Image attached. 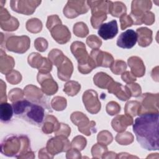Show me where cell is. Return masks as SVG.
Wrapping results in <instances>:
<instances>
[{
  "label": "cell",
  "mask_w": 159,
  "mask_h": 159,
  "mask_svg": "<svg viewBox=\"0 0 159 159\" xmlns=\"http://www.w3.org/2000/svg\"><path fill=\"white\" fill-rule=\"evenodd\" d=\"M133 131L142 148L147 150H158V112L140 115L133 124Z\"/></svg>",
  "instance_id": "obj_1"
},
{
  "label": "cell",
  "mask_w": 159,
  "mask_h": 159,
  "mask_svg": "<svg viewBox=\"0 0 159 159\" xmlns=\"http://www.w3.org/2000/svg\"><path fill=\"white\" fill-rule=\"evenodd\" d=\"M14 114L31 124L40 126L45 119V109L39 103L21 99L13 102Z\"/></svg>",
  "instance_id": "obj_2"
},
{
  "label": "cell",
  "mask_w": 159,
  "mask_h": 159,
  "mask_svg": "<svg viewBox=\"0 0 159 159\" xmlns=\"http://www.w3.org/2000/svg\"><path fill=\"white\" fill-rule=\"evenodd\" d=\"M49 60L58 69V76L62 81L68 80L73 73V67L71 61L58 49H53L48 53Z\"/></svg>",
  "instance_id": "obj_3"
},
{
  "label": "cell",
  "mask_w": 159,
  "mask_h": 159,
  "mask_svg": "<svg viewBox=\"0 0 159 159\" xmlns=\"http://www.w3.org/2000/svg\"><path fill=\"white\" fill-rule=\"evenodd\" d=\"M71 51L78 62V70L83 74L90 73L96 65L88 55L84 44L81 42H74L71 45Z\"/></svg>",
  "instance_id": "obj_4"
},
{
  "label": "cell",
  "mask_w": 159,
  "mask_h": 159,
  "mask_svg": "<svg viewBox=\"0 0 159 159\" xmlns=\"http://www.w3.org/2000/svg\"><path fill=\"white\" fill-rule=\"evenodd\" d=\"M71 121L78 127V130L86 135H90L92 132H96V123L89 121L88 118L82 112H75L71 116Z\"/></svg>",
  "instance_id": "obj_5"
},
{
  "label": "cell",
  "mask_w": 159,
  "mask_h": 159,
  "mask_svg": "<svg viewBox=\"0 0 159 159\" xmlns=\"http://www.w3.org/2000/svg\"><path fill=\"white\" fill-rule=\"evenodd\" d=\"M152 8L150 1H133L132 2V11L130 14L135 25L143 24L142 18L145 12Z\"/></svg>",
  "instance_id": "obj_6"
},
{
  "label": "cell",
  "mask_w": 159,
  "mask_h": 159,
  "mask_svg": "<svg viewBox=\"0 0 159 159\" xmlns=\"http://www.w3.org/2000/svg\"><path fill=\"white\" fill-rule=\"evenodd\" d=\"M142 101L140 105L139 116L146 113L158 112V94L145 93L142 94Z\"/></svg>",
  "instance_id": "obj_7"
},
{
  "label": "cell",
  "mask_w": 159,
  "mask_h": 159,
  "mask_svg": "<svg viewBox=\"0 0 159 159\" xmlns=\"http://www.w3.org/2000/svg\"><path fill=\"white\" fill-rule=\"evenodd\" d=\"M89 9L87 1H68L63 9V14L68 18H74L80 14L86 13Z\"/></svg>",
  "instance_id": "obj_8"
},
{
  "label": "cell",
  "mask_w": 159,
  "mask_h": 159,
  "mask_svg": "<svg viewBox=\"0 0 159 159\" xmlns=\"http://www.w3.org/2000/svg\"><path fill=\"white\" fill-rule=\"evenodd\" d=\"M30 39L27 36H11L6 42V48L9 51L23 53L30 47Z\"/></svg>",
  "instance_id": "obj_9"
},
{
  "label": "cell",
  "mask_w": 159,
  "mask_h": 159,
  "mask_svg": "<svg viewBox=\"0 0 159 159\" xmlns=\"http://www.w3.org/2000/svg\"><path fill=\"white\" fill-rule=\"evenodd\" d=\"M70 142L63 135H57L56 137L52 138L48 141L47 145V151L53 155L66 152L70 149Z\"/></svg>",
  "instance_id": "obj_10"
},
{
  "label": "cell",
  "mask_w": 159,
  "mask_h": 159,
  "mask_svg": "<svg viewBox=\"0 0 159 159\" xmlns=\"http://www.w3.org/2000/svg\"><path fill=\"white\" fill-rule=\"evenodd\" d=\"M28 62L32 67L38 68L39 73H49L52 68V62L38 53H32L28 57Z\"/></svg>",
  "instance_id": "obj_11"
},
{
  "label": "cell",
  "mask_w": 159,
  "mask_h": 159,
  "mask_svg": "<svg viewBox=\"0 0 159 159\" xmlns=\"http://www.w3.org/2000/svg\"><path fill=\"white\" fill-rule=\"evenodd\" d=\"M83 101L86 110L91 114H97L101 109V102L98 99L97 93L89 89L83 93Z\"/></svg>",
  "instance_id": "obj_12"
},
{
  "label": "cell",
  "mask_w": 159,
  "mask_h": 159,
  "mask_svg": "<svg viewBox=\"0 0 159 159\" xmlns=\"http://www.w3.org/2000/svg\"><path fill=\"white\" fill-rule=\"evenodd\" d=\"M40 3V1H11V6L17 12L30 15L34 13Z\"/></svg>",
  "instance_id": "obj_13"
},
{
  "label": "cell",
  "mask_w": 159,
  "mask_h": 159,
  "mask_svg": "<svg viewBox=\"0 0 159 159\" xmlns=\"http://www.w3.org/2000/svg\"><path fill=\"white\" fill-rule=\"evenodd\" d=\"M38 82L41 84L42 91L47 95H52L58 90L57 83L50 73H39L37 75Z\"/></svg>",
  "instance_id": "obj_14"
},
{
  "label": "cell",
  "mask_w": 159,
  "mask_h": 159,
  "mask_svg": "<svg viewBox=\"0 0 159 159\" xmlns=\"http://www.w3.org/2000/svg\"><path fill=\"white\" fill-rule=\"evenodd\" d=\"M90 57L93 60L96 67L102 66L105 68L111 67L114 61V58L111 54L102 52L97 49H93L89 55Z\"/></svg>",
  "instance_id": "obj_15"
},
{
  "label": "cell",
  "mask_w": 159,
  "mask_h": 159,
  "mask_svg": "<svg viewBox=\"0 0 159 159\" xmlns=\"http://www.w3.org/2000/svg\"><path fill=\"white\" fill-rule=\"evenodd\" d=\"M137 41V34L132 29H128L121 33L117 38V45L122 48H131Z\"/></svg>",
  "instance_id": "obj_16"
},
{
  "label": "cell",
  "mask_w": 159,
  "mask_h": 159,
  "mask_svg": "<svg viewBox=\"0 0 159 159\" xmlns=\"http://www.w3.org/2000/svg\"><path fill=\"white\" fill-rule=\"evenodd\" d=\"M118 33V26L116 20H112L107 23L102 24L98 29V35L104 40L112 39Z\"/></svg>",
  "instance_id": "obj_17"
},
{
  "label": "cell",
  "mask_w": 159,
  "mask_h": 159,
  "mask_svg": "<svg viewBox=\"0 0 159 159\" xmlns=\"http://www.w3.org/2000/svg\"><path fill=\"white\" fill-rule=\"evenodd\" d=\"M50 31L55 40L60 44L68 42L71 38V34L68 27L61 24L55 25Z\"/></svg>",
  "instance_id": "obj_18"
},
{
  "label": "cell",
  "mask_w": 159,
  "mask_h": 159,
  "mask_svg": "<svg viewBox=\"0 0 159 159\" xmlns=\"http://www.w3.org/2000/svg\"><path fill=\"white\" fill-rule=\"evenodd\" d=\"M107 89L108 93L114 94L122 101H126L131 97L130 92L126 86H124L114 81L109 85Z\"/></svg>",
  "instance_id": "obj_19"
},
{
  "label": "cell",
  "mask_w": 159,
  "mask_h": 159,
  "mask_svg": "<svg viewBox=\"0 0 159 159\" xmlns=\"http://www.w3.org/2000/svg\"><path fill=\"white\" fill-rule=\"evenodd\" d=\"M89 7L91 9L93 14H105L109 13L111 6L112 2L110 1H87Z\"/></svg>",
  "instance_id": "obj_20"
},
{
  "label": "cell",
  "mask_w": 159,
  "mask_h": 159,
  "mask_svg": "<svg viewBox=\"0 0 159 159\" xmlns=\"http://www.w3.org/2000/svg\"><path fill=\"white\" fill-rule=\"evenodd\" d=\"M111 124L112 127L116 131L121 132L124 131L128 125L133 124V119L132 117L127 114L125 116H117L112 119Z\"/></svg>",
  "instance_id": "obj_21"
},
{
  "label": "cell",
  "mask_w": 159,
  "mask_h": 159,
  "mask_svg": "<svg viewBox=\"0 0 159 159\" xmlns=\"http://www.w3.org/2000/svg\"><path fill=\"white\" fill-rule=\"evenodd\" d=\"M128 64L134 75L137 77H142L144 75L145 68L141 58L137 57H132L128 59Z\"/></svg>",
  "instance_id": "obj_22"
},
{
  "label": "cell",
  "mask_w": 159,
  "mask_h": 159,
  "mask_svg": "<svg viewBox=\"0 0 159 159\" xmlns=\"http://www.w3.org/2000/svg\"><path fill=\"white\" fill-rule=\"evenodd\" d=\"M137 40L141 47L148 46L152 42V31L147 27H140L137 29Z\"/></svg>",
  "instance_id": "obj_23"
},
{
  "label": "cell",
  "mask_w": 159,
  "mask_h": 159,
  "mask_svg": "<svg viewBox=\"0 0 159 159\" xmlns=\"http://www.w3.org/2000/svg\"><path fill=\"white\" fill-rule=\"evenodd\" d=\"M93 81L98 87L102 89H107L109 85L114 81L110 76L103 72L96 73L93 78Z\"/></svg>",
  "instance_id": "obj_24"
},
{
  "label": "cell",
  "mask_w": 159,
  "mask_h": 159,
  "mask_svg": "<svg viewBox=\"0 0 159 159\" xmlns=\"http://www.w3.org/2000/svg\"><path fill=\"white\" fill-rule=\"evenodd\" d=\"M60 124L58 123L56 117L52 116H47L42 126V130L45 134H50L56 132L60 127Z\"/></svg>",
  "instance_id": "obj_25"
},
{
  "label": "cell",
  "mask_w": 159,
  "mask_h": 159,
  "mask_svg": "<svg viewBox=\"0 0 159 159\" xmlns=\"http://www.w3.org/2000/svg\"><path fill=\"white\" fill-rule=\"evenodd\" d=\"M24 93L27 99L32 100L35 103H38L43 96V93L40 89L32 85L27 86L24 89Z\"/></svg>",
  "instance_id": "obj_26"
},
{
  "label": "cell",
  "mask_w": 159,
  "mask_h": 159,
  "mask_svg": "<svg viewBox=\"0 0 159 159\" xmlns=\"http://www.w3.org/2000/svg\"><path fill=\"white\" fill-rule=\"evenodd\" d=\"M13 114L14 111L12 106L6 102H1L0 106V119L1 122H7L9 121Z\"/></svg>",
  "instance_id": "obj_27"
},
{
  "label": "cell",
  "mask_w": 159,
  "mask_h": 159,
  "mask_svg": "<svg viewBox=\"0 0 159 159\" xmlns=\"http://www.w3.org/2000/svg\"><path fill=\"white\" fill-rule=\"evenodd\" d=\"M127 8L125 4L121 2H114L112 3L109 14L112 16L119 17L124 14H126Z\"/></svg>",
  "instance_id": "obj_28"
},
{
  "label": "cell",
  "mask_w": 159,
  "mask_h": 159,
  "mask_svg": "<svg viewBox=\"0 0 159 159\" xmlns=\"http://www.w3.org/2000/svg\"><path fill=\"white\" fill-rule=\"evenodd\" d=\"M140 102L135 101H129L126 103L125 106V114L134 117L139 114V108H140Z\"/></svg>",
  "instance_id": "obj_29"
},
{
  "label": "cell",
  "mask_w": 159,
  "mask_h": 159,
  "mask_svg": "<svg viewBox=\"0 0 159 159\" xmlns=\"http://www.w3.org/2000/svg\"><path fill=\"white\" fill-rule=\"evenodd\" d=\"M80 84L74 81H70L66 83L64 86V92H65L68 96H75L80 90Z\"/></svg>",
  "instance_id": "obj_30"
},
{
  "label": "cell",
  "mask_w": 159,
  "mask_h": 159,
  "mask_svg": "<svg viewBox=\"0 0 159 159\" xmlns=\"http://www.w3.org/2000/svg\"><path fill=\"white\" fill-rule=\"evenodd\" d=\"M26 27L28 31L32 33H37L41 31L42 24L39 19L34 18L29 19L27 22Z\"/></svg>",
  "instance_id": "obj_31"
},
{
  "label": "cell",
  "mask_w": 159,
  "mask_h": 159,
  "mask_svg": "<svg viewBox=\"0 0 159 159\" xmlns=\"http://www.w3.org/2000/svg\"><path fill=\"white\" fill-rule=\"evenodd\" d=\"M73 32L78 37H84L88 34V29L84 23L77 22L74 25Z\"/></svg>",
  "instance_id": "obj_32"
},
{
  "label": "cell",
  "mask_w": 159,
  "mask_h": 159,
  "mask_svg": "<svg viewBox=\"0 0 159 159\" xmlns=\"http://www.w3.org/2000/svg\"><path fill=\"white\" fill-rule=\"evenodd\" d=\"M134 137L130 132L118 134L116 137V140L120 145H129L133 142Z\"/></svg>",
  "instance_id": "obj_33"
},
{
  "label": "cell",
  "mask_w": 159,
  "mask_h": 159,
  "mask_svg": "<svg viewBox=\"0 0 159 159\" xmlns=\"http://www.w3.org/2000/svg\"><path fill=\"white\" fill-rule=\"evenodd\" d=\"M110 68L113 73L116 75H120V73L125 71L127 68V65L124 61L116 60L113 61Z\"/></svg>",
  "instance_id": "obj_34"
},
{
  "label": "cell",
  "mask_w": 159,
  "mask_h": 159,
  "mask_svg": "<svg viewBox=\"0 0 159 159\" xmlns=\"http://www.w3.org/2000/svg\"><path fill=\"white\" fill-rule=\"evenodd\" d=\"M112 136L110 132L107 130L101 131L98 135V142L99 143L107 145L112 141Z\"/></svg>",
  "instance_id": "obj_35"
},
{
  "label": "cell",
  "mask_w": 159,
  "mask_h": 159,
  "mask_svg": "<svg viewBox=\"0 0 159 159\" xmlns=\"http://www.w3.org/2000/svg\"><path fill=\"white\" fill-rule=\"evenodd\" d=\"M52 106L56 111H62L66 106V99L63 97H55L52 101Z\"/></svg>",
  "instance_id": "obj_36"
},
{
  "label": "cell",
  "mask_w": 159,
  "mask_h": 159,
  "mask_svg": "<svg viewBox=\"0 0 159 159\" xmlns=\"http://www.w3.org/2000/svg\"><path fill=\"white\" fill-rule=\"evenodd\" d=\"M107 19V15L105 14H93L91 18V22L92 26L94 29H97L100 27L102 22Z\"/></svg>",
  "instance_id": "obj_37"
},
{
  "label": "cell",
  "mask_w": 159,
  "mask_h": 159,
  "mask_svg": "<svg viewBox=\"0 0 159 159\" xmlns=\"http://www.w3.org/2000/svg\"><path fill=\"white\" fill-rule=\"evenodd\" d=\"M86 43L92 48L97 49L101 46L102 42L100 39L94 35H91L87 38Z\"/></svg>",
  "instance_id": "obj_38"
},
{
  "label": "cell",
  "mask_w": 159,
  "mask_h": 159,
  "mask_svg": "<svg viewBox=\"0 0 159 159\" xmlns=\"http://www.w3.org/2000/svg\"><path fill=\"white\" fill-rule=\"evenodd\" d=\"M86 145V140L82 136H77L73 139L71 142V146L75 147L77 150H83Z\"/></svg>",
  "instance_id": "obj_39"
},
{
  "label": "cell",
  "mask_w": 159,
  "mask_h": 159,
  "mask_svg": "<svg viewBox=\"0 0 159 159\" xmlns=\"http://www.w3.org/2000/svg\"><path fill=\"white\" fill-rule=\"evenodd\" d=\"M120 107L116 102H109L107 103L106 106V111L111 116H114L118 114L120 112Z\"/></svg>",
  "instance_id": "obj_40"
},
{
  "label": "cell",
  "mask_w": 159,
  "mask_h": 159,
  "mask_svg": "<svg viewBox=\"0 0 159 159\" xmlns=\"http://www.w3.org/2000/svg\"><path fill=\"white\" fill-rule=\"evenodd\" d=\"M120 22L122 30H124L125 28L130 27L132 25V24H134L133 20L130 16L127 15L126 14H124L120 17Z\"/></svg>",
  "instance_id": "obj_41"
},
{
  "label": "cell",
  "mask_w": 159,
  "mask_h": 159,
  "mask_svg": "<svg viewBox=\"0 0 159 159\" xmlns=\"http://www.w3.org/2000/svg\"><path fill=\"white\" fill-rule=\"evenodd\" d=\"M34 46L35 48L40 52H44L48 47V42L43 38H37L35 42Z\"/></svg>",
  "instance_id": "obj_42"
},
{
  "label": "cell",
  "mask_w": 159,
  "mask_h": 159,
  "mask_svg": "<svg viewBox=\"0 0 159 159\" xmlns=\"http://www.w3.org/2000/svg\"><path fill=\"white\" fill-rule=\"evenodd\" d=\"M126 86L129 89L131 96L134 97H138L141 94V88L139 84L137 83H132V84H128L126 85Z\"/></svg>",
  "instance_id": "obj_43"
},
{
  "label": "cell",
  "mask_w": 159,
  "mask_h": 159,
  "mask_svg": "<svg viewBox=\"0 0 159 159\" xmlns=\"http://www.w3.org/2000/svg\"><path fill=\"white\" fill-rule=\"evenodd\" d=\"M61 24L60 19L57 15H53L48 17V20L47 22V27L50 30L53 27L58 24Z\"/></svg>",
  "instance_id": "obj_44"
},
{
  "label": "cell",
  "mask_w": 159,
  "mask_h": 159,
  "mask_svg": "<svg viewBox=\"0 0 159 159\" xmlns=\"http://www.w3.org/2000/svg\"><path fill=\"white\" fill-rule=\"evenodd\" d=\"M155 22V14L152 12H147L143 16L142 22L146 25H152Z\"/></svg>",
  "instance_id": "obj_45"
},
{
  "label": "cell",
  "mask_w": 159,
  "mask_h": 159,
  "mask_svg": "<svg viewBox=\"0 0 159 159\" xmlns=\"http://www.w3.org/2000/svg\"><path fill=\"white\" fill-rule=\"evenodd\" d=\"M121 78L122 80L127 83H130L136 80V78L134 76V75L129 71H125L122 73Z\"/></svg>",
  "instance_id": "obj_46"
},
{
  "label": "cell",
  "mask_w": 159,
  "mask_h": 159,
  "mask_svg": "<svg viewBox=\"0 0 159 159\" xmlns=\"http://www.w3.org/2000/svg\"><path fill=\"white\" fill-rule=\"evenodd\" d=\"M107 147H106V145H103L101 150H99V143L98 144H96L94 145L93 148H92V154H93V158H94L96 157V155H102L104 153V152H105L106 151H107Z\"/></svg>",
  "instance_id": "obj_47"
}]
</instances>
